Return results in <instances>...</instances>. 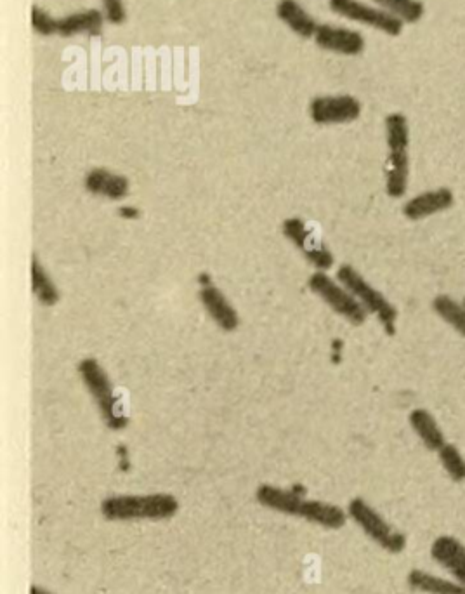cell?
<instances>
[{
    "mask_svg": "<svg viewBox=\"0 0 465 594\" xmlns=\"http://www.w3.org/2000/svg\"><path fill=\"white\" fill-rule=\"evenodd\" d=\"M177 509L179 502L171 494L112 495L101 502V513L112 522L169 520Z\"/></svg>",
    "mask_w": 465,
    "mask_h": 594,
    "instance_id": "1",
    "label": "cell"
},
{
    "mask_svg": "<svg viewBox=\"0 0 465 594\" xmlns=\"http://www.w3.org/2000/svg\"><path fill=\"white\" fill-rule=\"evenodd\" d=\"M386 192L391 198L407 193L410 176V126L403 113H389L386 117Z\"/></svg>",
    "mask_w": 465,
    "mask_h": 594,
    "instance_id": "2",
    "label": "cell"
},
{
    "mask_svg": "<svg viewBox=\"0 0 465 594\" xmlns=\"http://www.w3.org/2000/svg\"><path fill=\"white\" fill-rule=\"evenodd\" d=\"M80 379L92 396V400L96 402L99 414L103 417L106 426L113 429V431H120L124 429L129 423V419L124 416L122 407L118 403L117 395H115V388H113L110 377L103 369V365L96 360V358H84L77 367Z\"/></svg>",
    "mask_w": 465,
    "mask_h": 594,
    "instance_id": "3",
    "label": "cell"
},
{
    "mask_svg": "<svg viewBox=\"0 0 465 594\" xmlns=\"http://www.w3.org/2000/svg\"><path fill=\"white\" fill-rule=\"evenodd\" d=\"M348 516L361 532L370 537L379 548L389 555H400L407 549V535L393 527L377 509L372 508L365 499L354 497L348 504Z\"/></svg>",
    "mask_w": 465,
    "mask_h": 594,
    "instance_id": "4",
    "label": "cell"
},
{
    "mask_svg": "<svg viewBox=\"0 0 465 594\" xmlns=\"http://www.w3.org/2000/svg\"><path fill=\"white\" fill-rule=\"evenodd\" d=\"M337 280L360 301L368 315H374L380 324L384 325L387 334H394L398 310L382 292L377 291L374 285L367 282V278L363 277L360 271L353 268L351 264H342L337 270Z\"/></svg>",
    "mask_w": 465,
    "mask_h": 594,
    "instance_id": "5",
    "label": "cell"
},
{
    "mask_svg": "<svg viewBox=\"0 0 465 594\" xmlns=\"http://www.w3.org/2000/svg\"><path fill=\"white\" fill-rule=\"evenodd\" d=\"M308 285L323 303H327L337 315L346 318L349 324L360 327L367 322L368 313L360 301L339 280L328 277L327 271H315L309 277Z\"/></svg>",
    "mask_w": 465,
    "mask_h": 594,
    "instance_id": "6",
    "label": "cell"
},
{
    "mask_svg": "<svg viewBox=\"0 0 465 594\" xmlns=\"http://www.w3.org/2000/svg\"><path fill=\"white\" fill-rule=\"evenodd\" d=\"M328 7L341 18L375 28L389 37H398L405 27V23L393 14L377 6H368L360 0H328Z\"/></svg>",
    "mask_w": 465,
    "mask_h": 594,
    "instance_id": "7",
    "label": "cell"
},
{
    "mask_svg": "<svg viewBox=\"0 0 465 594\" xmlns=\"http://www.w3.org/2000/svg\"><path fill=\"white\" fill-rule=\"evenodd\" d=\"M283 235L301 251L302 256L315 266L316 271H327L334 266V256L328 251L325 242L315 237L308 225L299 218H289L283 221Z\"/></svg>",
    "mask_w": 465,
    "mask_h": 594,
    "instance_id": "8",
    "label": "cell"
},
{
    "mask_svg": "<svg viewBox=\"0 0 465 594\" xmlns=\"http://www.w3.org/2000/svg\"><path fill=\"white\" fill-rule=\"evenodd\" d=\"M361 103L351 94L316 96L309 105V117L318 126L349 124L360 119Z\"/></svg>",
    "mask_w": 465,
    "mask_h": 594,
    "instance_id": "9",
    "label": "cell"
},
{
    "mask_svg": "<svg viewBox=\"0 0 465 594\" xmlns=\"http://www.w3.org/2000/svg\"><path fill=\"white\" fill-rule=\"evenodd\" d=\"M313 40L323 51L342 56H358L365 51V37L351 28L320 25Z\"/></svg>",
    "mask_w": 465,
    "mask_h": 594,
    "instance_id": "10",
    "label": "cell"
},
{
    "mask_svg": "<svg viewBox=\"0 0 465 594\" xmlns=\"http://www.w3.org/2000/svg\"><path fill=\"white\" fill-rule=\"evenodd\" d=\"M431 558L452 575L453 581L465 584V546L453 535H439L431 544Z\"/></svg>",
    "mask_w": 465,
    "mask_h": 594,
    "instance_id": "11",
    "label": "cell"
},
{
    "mask_svg": "<svg viewBox=\"0 0 465 594\" xmlns=\"http://www.w3.org/2000/svg\"><path fill=\"white\" fill-rule=\"evenodd\" d=\"M455 204V195L450 188H436V190H427L410 198L403 205V214L410 221H420V219L431 218L434 214L445 212Z\"/></svg>",
    "mask_w": 465,
    "mask_h": 594,
    "instance_id": "12",
    "label": "cell"
},
{
    "mask_svg": "<svg viewBox=\"0 0 465 594\" xmlns=\"http://www.w3.org/2000/svg\"><path fill=\"white\" fill-rule=\"evenodd\" d=\"M198 296L204 304L205 311L209 313V317L216 322L219 329H223L224 332H233L238 329L240 317L236 313L235 306L230 303L228 297L224 296L221 289H217L216 285L205 284Z\"/></svg>",
    "mask_w": 465,
    "mask_h": 594,
    "instance_id": "13",
    "label": "cell"
},
{
    "mask_svg": "<svg viewBox=\"0 0 465 594\" xmlns=\"http://www.w3.org/2000/svg\"><path fill=\"white\" fill-rule=\"evenodd\" d=\"M84 186H86L87 192L92 195L110 198V200H122L129 195L131 183H129V179L118 172L96 167V169L87 172Z\"/></svg>",
    "mask_w": 465,
    "mask_h": 594,
    "instance_id": "14",
    "label": "cell"
},
{
    "mask_svg": "<svg viewBox=\"0 0 465 594\" xmlns=\"http://www.w3.org/2000/svg\"><path fill=\"white\" fill-rule=\"evenodd\" d=\"M256 499L264 508L289 516L301 515L302 504L306 501L301 494H297L294 490L280 489V487L268 485V483H264L256 490Z\"/></svg>",
    "mask_w": 465,
    "mask_h": 594,
    "instance_id": "15",
    "label": "cell"
},
{
    "mask_svg": "<svg viewBox=\"0 0 465 594\" xmlns=\"http://www.w3.org/2000/svg\"><path fill=\"white\" fill-rule=\"evenodd\" d=\"M276 16L302 39H315L316 30L320 27L297 0H280L276 4Z\"/></svg>",
    "mask_w": 465,
    "mask_h": 594,
    "instance_id": "16",
    "label": "cell"
},
{
    "mask_svg": "<svg viewBox=\"0 0 465 594\" xmlns=\"http://www.w3.org/2000/svg\"><path fill=\"white\" fill-rule=\"evenodd\" d=\"M105 13L99 9H86V11H77V13L68 14L59 18L58 35L70 39L80 33H89V35H99L103 32L105 25Z\"/></svg>",
    "mask_w": 465,
    "mask_h": 594,
    "instance_id": "17",
    "label": "cell"
},
{
    "mask_svg": "<svg viewBox=\"0 0 465 594\" xmlns=\"http://www.w3.org/2000/svg\"><path fill=\"white\" fill-rule=\"evenodd\" d=\"M299 518L328 530H339L348 523V511L323 501H304Z\"/></svg>",
    "mask_w": 465,
    "mask_h": 594,
    "instance_id": "18",
    "label": "cell"
},
{
    "mask_svg": "<svg viewBox=\"0 0 465 594\" xmlns=\"http://www.w3.org/2000/svg\"><path fill=\"white\" fill-rule=\"evenodd\" d=\"M408 423L420 442L431 452H438L446 443L445 433L439 428L436 417L426 409H415L408 416Z\"/></svg>",
    "mask_w": 465,
    "mask_h": 594,
    "instance_id": "19",
    "label": "cell"
},
{
    "mask_svg": "<svg viewBox=\"0 0 465 594\" xmlns=\"http://www.w3.org/2000/svg\"><path fill=\"white\" fill-rule=\"evenodd\" d=\"M408 586L422 594H465V584L429 574L426 570L413 568L407 577Z\"/></svg>",
    "mask_w": 465,
    "mask_h": 594,
    "instance_id": "20",
    "label": "cell"
},
{
    "mask_svg": "<svg viewBox=\"0 0 465 594\" xmlns=\"http://www.w3.org/2000/svg\"><path fill=\"white\" fill-rule=\"evenodd\" d=\"M30 277H32V292L33 296L37 297V301L44 306H54L58 304L59 294L58 287L53 282V278L49 277L46 268L42 266L39 258L33 256L32 268H30Z\"/></svg>",
    "mask_w": 465,
    "mask_h": 594,
    "instance_id": "21",
    "label": "cell"
},
{
    "mask_svg": "<svg viewBox=\"0 0 465 594\" xmlns=\"http://www.w3.org/2000/svg\"><path fill=\"white\" fill-rule=\"evenodd\" d=\"M433 311L438 315L445 324L450 325L453 330H457L460 336L465 339V306L459 301H455L453 297L446 296V294H439L434 297Z\"/></svg>",
    "mask_w": 465,
    "mask_h": 594,
    "instance_id": "22",
    "label": "cell"
},
{
    "mask_svg": "<svg viewBox=\"0 0 465 594\" xmlns=\"http://www.w3.org/2000/svg\"><path fill=\"white\" fill-rule=\"evenodd\" d=\"M374 4L408 25L419 23L426 11L420 0H374Z\"/></svg>",
    "mask_w": 465,
    "mask_h": 594,
    "instance_id": "23",
    "label": "cell"
},
{
    "mask_svg": "<svg viewBox=\"0 0 465 594\" xmlns=\"http://www.w3.org/2000/svg\"><path fill=\"white\" fill-rule=\"evenodd\" d=\"M438 457L446 475L450 476L452 482H465V457L462 456V452H460L457 445L446 442L438 450Z\"/></svg>",
    "mask_w": 465,
    "mask_h": 594,
    "instance_id": "24",
    "label": "cell"
},
{
    "mask_svg": "<svg viewBox=\"0 0 465 594\" xmlns=\"http://www.w3.org/2000/svg\"><path fill=\"white\" fill-rule=\"evenodd\" d=\"M30 25L33 32L39 33L42 37H51V35H58L59 18H54L40 6H32Z\"/></svg>",
    "mask_w": 465,
    "mask_h": 594,
    "instance_id": "25",
    "label": "cell"
},
{
    "mask_svg": "<svg viewBox=\"0 0 465 594\" xmlns=\"http://www.w3.org/2000/svg\"><path fill=\"white\" fill-rule=\"evenodd\" d=\"M103 2V13L108 23L112 25H122L127 20L125 13L124 0H101Z\"/></svg>",
    "mask_w": 465,
    "mask_h": 594,
    "instance_id": "26",
    "label": "cell"
},
{
    "mask_svg": "<svg viewBox=\"0 0 465 594\" xmlns=\"http://www.w3.org/2000/svg\"><path fill=\"white\" fill-rule=\"evenodd\" d=\"M30 594H54L51 591H47V589L39 588V586H32L30 588Z\"/></svg>",
    "mask_w": 465,
    "mask_h": 594,
    "instance_id": "27",
    "label": "cell"
},
{
    "mask_svg": "<svg viewBox=\"0 0 465 594\" xmlns=\"http://www.w3.org/2000/svg\"><path fill=\"white\" fill-rule=\"evenodd\" d=\"M462 304H464V306H465V296H464V301H462Z\"/></svg>",
    "mask_w": 465,
    "mask_h": 594,
    "instance_id": "28",
    "label": "cell"
}]
</instances>
